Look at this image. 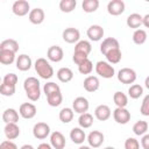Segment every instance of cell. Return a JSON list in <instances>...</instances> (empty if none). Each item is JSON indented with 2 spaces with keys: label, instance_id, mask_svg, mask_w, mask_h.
Segmentation results:
<instances>
[{
  "label": "cell",
  "instance_id": "cell-1",
  "mask_svg": "<svg viewBox=\"0 0 149 149\" xmlns=\"http://www.w3.org/2000/svg\"><path fill=\"white\" fill-rule=\"evenodd\" d=\"M23 88L26 95L30 101H37L41 97V86L40 80L35 77H28L23 81Z\"/></svg>",
  "mask_w": 149,
  "mask_h": 149
},
{
  "label": "cell",
  "instance_id": "cell-2",
  "mask_svg": "<svg viewBox=\"0 0 149 149\" xmlns=\"http://www.w3.org/2000/svg\"><path fill=\"white\" fill-rule=\"evenodd\" d=\"M34 68H35V71L36 73L42 78V79H50L52 76H54V68L50 65L49 61H47L45 58L43 57H40L35 61L34 63Z\"/></svg>",
  "mask_w": 149,
  "mask_h": 149
},
{
  "label": "cell",
  "instance_id": "cell-3",
  "mask_svg": "<svg viewBox=\"0 0 149 149\" xmlns=\"http://www.w3.org/2000/svg\"><path fill=\"white\" fill-rule=\"evenodd\" d=\"M95 72L99 77H102L105 79H109V78H113L114 74H115V70H114V66L111 65L109 63H107L106 61H99L97 62L95 64Z\"/></svg>",
  "mask_w": 149,
  "mask_h": 149
},
{
  "label": "cell",
  "instance_id": "cell-4",
  "mask_svg": "<svg viewBox=\"0 0 149 149\" xmlns=\"http://www.w3.org/2000/svg\"><path fill=\"white\" fill-rule=\"evenodd\" d=\"M116 77L121 84H133L136 80V72L130 68H122L119 70Z\"/></svg>",
  "mask_w": 149,
  "mask_h": 149
},
{
  "label": "cell",
  "instance_id": "cell-5",
  "mask_svg": "<svg viewBox=\"0 0 149 149\" xmlns=\"http://www.w3.org/2000/svg\"><path fill=\"white\" fill-rule=\"evenodd\" d=\"M33 135L37 140H44L50 135V126L45 122H37L33 127Z\"/></svg>",
  "mask_w": 149,
  "mask_h": 149
},
{
  "label": "cell",
  "instance_id": "cell-6",
  "mask_svg": "<svg viewBox=\"0 0 149 149\" xmlns=\"http://www.w3.org/2000/svg\"><path fill=\"white\" fill-rule=\"evenodd\" d=\"M12 12L16 16H24L30 12V5L27 0H16L12 5Z\"/></svg>",
  "mask_w": 149,
  "mask_h": 149
},
{
  "label": "cell",
  "instance_id": "cell-7",
  "mask_svg": "<svg viewBox=\"0 0 149 149\" xmlns=\"http://www.w3.org/2000/svg\"><path fill=\"white\" fill-rule=\"evenodd\" d=\"M113 119L119 125H126L130 121V112L126 107H116L113 111Z\"/></svg>",
  "mask_w": 149,
  "mask_h": 149
},
{
  "label": "cell",
  "instance_id": "cell-8",
  "mask_svg": "<svg viewBox=\"0 0 149 149\" xmlns=\"http://www.w3.org/2000/svg\"><path fill=\"white\" fill-rule=\"evenodd\" d=\"M86 140H87L88 146H90L92 149H95V148H99V147L104 143L105 136H104V134H102L101 132H99V130H92V132H90V134L87 135Z\"/></svg>",
  "mask_w": 149,
  "mask_h": 149
},
{
  "label": "cell",
  "instance_id": "cell-9",
  "mask_svg": "<svg viewBox=\"0 0 149 149\" xmlns=\"http://www.w3.org/2000/svg\"><path fill=\"white\" fill-rule=\"evenodd\" d=\"M62 37L63 40L66 42V43H70V44H76L79 40H80V33L77 28H73V27H69V28H65L62 33Z\"/></svg>",
  "mask_w": 149,
  "mask_h": 149
},
{
  "label": "cell",
  "instance_id": "cell-10",
  "mask_svg": "<svg viewBox=\"0 0 149 149\" xmlns=\"http://www.w3.org/2000/svg\"><path fill=\"white\" fill-rule=\"evenodd\" d=\"M126 9V5L122 0H112L107 3V12L109 15L118 16L121 15Z\"/></svg>",
  "mask_w": 149,
  "mask_h": 149
},
{
  "label": "cell",
  "instance_id": "cell-11",
  "mask_svg": "<svg viewBox=\"0 0 149 149\" xmlns=\"http://www.w3.org/2000/svg\"><path fill=\"white\" fill-rule=\"evenodd\" d=\"M37 113V108L31 102H23L19 108V115L23 119H33Z\"/></svg>",
  "mask_w": 149,
  "mask_h": 149
},
{
  "label": "cell",
  "instance_id": "cell-12",
  "mask_svg": "<svg viewBox=\"0 0 149 149\" xmlns=\"http://www.w3.org/2000/svg\"><path fill=\"white\" fill-rule=\"evenodd\" d=\"M87 37L93 41V42H98L100 40H102L104 35H105V30L100 24H92L88 27L87 31H86Z\"/></svg>",
  "mask_w": 149,
  "mask_h": 149
},
{
  "label": "cell",
  "instance_id": "cell-13",
  "mask_svg": "<svg viewBox=\"0 0 149 149\" xmlns=\"http://www.w3.org/2000/svg\"><path fill=\"white\" fill-rule=\"evenodd\" d=\"M88 107H90V102L85 97H77L72 101V109H73V112H76L78 114L87 113Z\"/></svg>",
  "mask_w": 149,
  "mask_h": 149
},
{
  "label": "cell",
  "instance_id": "cell-14",
  "mask_svg": "<svg viewBox=\"0 0 149 149\" xmlns=\"http://www.w3.org/2000/svg\"><path fill=\"white\" fill-rule=\"evenodd\" d=\"M65 144H66L65 136L61 132L56 130L50 134V146L54 149H64Z\"/></svg>",
  "mask_w": 149,
  "mask_h": 149
},
{
  "label": "cell",
  "instance_id": "cell-15",
  "mask_svg": "<svg viewBox=\"0 0 149 149\" xmlns=\"http://www.w3.org/2000/svg\"><path fill=\"white\" fill-rule=\"evenodd\" d=\"M47 57L50 62L54 63H58L63 59L64 57V51L59 45H51L49 47L48 51H47Z\"/></svg>",
  "mask_w": 149,
  "mask_h": 149
},
{
  "label": "cell",
  "instance_id": "cell-16",
  "mask_svg": "<svg viewBox=\"0 0 149 149\" xmlns=\"http://www.w3.org/2000/svg\"><path fill=\"white\" fill-rule=\"evenodd\" d=\"M15 65H16V69L20 70V71H28L31 65H33V62H31V58L30 56H28L27 54H21L16 57L15 59Z\"/></svg>",
  "mask_w": 149,
  "mask_h": 149
},
{
  "label": "cell",
  "instance_id": "cell-17",
  "mask_svg": "<svg viewBox=\"0 0 149 149\" xmlns=\"http://www.w3.org/2000/svg\"><path fill=\"white\" fill-rule=\"evenodd\" d=\"M119 48H120V43L115 37H106L105 40H102L100 44V51L102 55L107 54L113 49H119Z\"/></svg>",
  "mask_w": 149,
  "mask_h": 149
},
{
  "label": "cell",
  "instance_id": "cell-18",
  "mask_svg": "<svg viewBox=\"0 0 149 149\" xmlns=\"http://www.w3.org/2000/svg\"><path fill=\"white\" fill-rule=\"evenodd\" d=\"M44 17H45L44 10L40 7L30 9V12L28 14V19H29L30 23H33V24H41L44 21Z\"/></svg>",
  "mask_w": 149,
  "mask_h": 149
},
{
  "label": "cell",
  "instance_id": "cell-19",
  "mask_svg": "<svg viewBox=\"0 0 149 149\" xmlns=\"http://www.w3.org/2000/svg\"><path fill=\"white\" fill-rule=\"evenodd\" d=\"M84 88L90 92V93H93L95 91L99 90L100 87V81H99V78L97 76H87L85 79H84Z\"/></svg>",
  "mask_w": 149,
  "mask_h": 149
},
{
  "label": "cell",
  "instance_id": "cell-20",
  "mask_svg": "<svg viewBox=\"0 0 149 149\" xmlns=\"http://www.w3.org/2000/svg\"><path fill=\"white\" fill-rule=\"evenodd\" d=\"M111 115H112L111 108H109V106H107L105 104L97 106L94 109V116L99 121H106L111 118Z\"/></svg>",
  "mask_w": 149,
  "mask_h": 149
},
{
  "label": "cell",
  "instance_id": "cell-21",
  "mask_svg": "<svg viewBox=\"0 0 149 149\" xmlns=\"http://www.w3.org/2000/svg\"><path fill=\"white\" fill-rule=\"evenodd\" d=\"M3 133L7 140L9 141L15 140L20 135V127L17 126V123H6L3 128Z\"/></svg>",
  "mask_w": 149,
  "mask_h": 149
},
{
  "label": "cell",
  "instance_id": "cell-22",
  "mask_svg": "<svg viewBox=\"0 0 149 149\" xmlns=\"http://www.w3.org/2000/svg\"><path fill=\"white\" fill-rule=\"evenodd\" d=\"M70 139H71V141L73 143L81 144L86 140V134H85L84 129H81L80 127H74L70 132Z\"/></svg>",
  "mask_w": 149,
  "mask_h": 149
},
{
  "label": "cell",
  "instance_id": "cell-23",
  "mask_svg": "<svg viewBox=\"0 0 149 149\" xmlns=\"http://www.w3.org/2000/svg\"><path fill=\"white\" fill-rule=\"evenodd\" d=\"M2 121L5 123H17L19 112L15 108H6L2 113Z\"/></svg>",
  "mask_w": 149,
  "mask_h": 149
},
{
  "label": "cell",
  "instance_id": "cell-24",
  "mask_svg": "<svg viewBox=\"0 0 149 149\" xmlns=\"http://www.w3.org/2000/svg\"><path fill=\"white\" fill-rule=\"evenodd\" d=\"M126 23L132 29H135V30L140 29V27L142 26V15L139 13H133V14L128 15Z\"/></svg>",
  "mask_w": 149,
  "mask_h": 149
},
{
  "label": "cell",
  "instance_id": "cell-25",
  "mask_svg": "<svg viewBox=\"0 0 149 149\" xmlns=\"http://www.w3.org/2000/svg\"><path fill=\"white\" fill-rule=\"evenodd\" d=\"M56 76H57V79L61 83H69L73 78V72H72V70L70 68H61L57 71Z\"/></svg>",
  "mask_w": 149,
  "mask_h": 149
},
{
  "label": "cell",
  "instance_id": "cell-26",
  "mask_svg": "<svg viewBox=\"0 0 149 149\" xmlns=\"http://www.w3.org/2000/svg\"><path fill=\"white\" fill-rule=\"evenodd\" d=\"M19 42L14 38H7L3 40L0 43V50H8V51H13V52H17L19 51Z\"/></svg>",
  "mask_w": 149,
  "mask_h": 149
},
{
  "label": "cell",
  "instance_id": "cell-27",
  "mask_svg": "<svg viewBox=\"0 0 149 149\" xmlns=\"http://www.w3.org/2000/svg\"><path fill=\"white\" fill-rule=\"evenodd\" d=\"M104 56H105L106 59H107L106 62L109 63L111 65H112V64H118V63L121 61V58H122V54H121L120 48H119V49H113V50L108 51L107 54H105Z\"/></svg>",
  "mask_w": 149,
  "mask_h": 149
},
{
  "label": "cell",
  "instance_id": "cell-28",
  "mask_svg": "<svg viewBox=\"0 0 149 149\" xmlns=\"http://www.w3.org/2000/svg\"><path fill=\"white\" fill-rule=\"evenodd\" d=\"M15 52L8 50H0V64L2 65H10L15 62Z\"/></svg>",
  "mask_w": 149,
  "mask_h": 149
},
{
  "label": "cell",
  "instance_id": "cell-29",
  "mask_svg": "<svg viewBox=\"0 0 149 149\" xmlns=\"http://www.w3.org/2000/svg\"><path fill=\"white\" fill-rule=\"evenodd\" d=\"M78 125L81 129H87L93 125V115L90 113H83L79 114L78 118Z\"/></svg>",
  "mask_w": 149,
  "mask_h": 149
},
{
  "label": "cell",
  "instance_id": "cell-30",
  "mask_svg": "<svg viewBox=\"0 0 149 149\" xmlns=\"http://www.w3.org/2000/svg\"><path fill=\"white\" fill-rule=\"evenodd\" d=\"M73 116H74V112L71 107H64L59 111V114H58V118L59 120L63 122V123H69L73 120Z\"/></svg>",
  "mask_w": 149,
  "mask_h": 149
},
{
  "label": "cell",
  "instance_id": "cell-31",
  "mask_svg": "<svg viewBox=\"0 0 149 149\" xmlns=\"http://www.w3.org/2000/svg\"><path fill=\"white\" fill-rule=\"evenodd\" d=\"M113 101L114 104L116 105V107H126L128 105V97L126 93L121 92V91H116L114 94H113Z\"/></svg>",
  "mask_w": 149,
  "mask_h": 149
},
{
  "label": "cell",
  "instance_id": "cell-32",
  "mask_svg": "<svg viewBox=\"0 0 149 149\" xmlns=\"http://www.w3.org/2000/svg\"><path fill=\"white\" fill-rule=\"evenodd\" d=\"M148 122L144 120H139L133 125V133L137 136H142L144 134H147L148 132Z\"/></svg>",
  "mask_w": 149,
  "mask_h": 149
},
{
  "label": "cell",
  "instance_id": "cell-33",
  "mask_svg": "<svg viewBox=\"0 0 149 149\" xmlns=\"http://www.w3.org/2000/svg\"><path fill=\"white\" fill-rule=\"evenodd\" d=\"M74 51H79V52H83V54H85V55L88 56L90 52L92 51V45L86 40H79L74 44Z\"/></svg>",
  "mask_w": 149,
  "mask_h": 149
},
{
  "label": "cell",
  "instance_id": "cell-34",
  "mask_svg": "<svg viewBox=\"0 0 149 149\" xmlns=\"http://www.w3.org/2000/svg\"><path fill=\"white\" fill-rule=\"evenodd\" d=\"M147 37H148V35H147V31H146L144 29H136V30L133 33V37H132V38H133V42H134L135 44L142 45V44L146 43Z\"/></svg>",
  "mask_w": 149,
  "mask_h": 149
},
{
  "label": "cell",
  "instance_id": "cell-35",
  "mask_svg": "<svg viewBox=\"0 0 149 149\" xmlns=\"http://www.w3.org/2000/svg\"><path fill=\"white\" fill-rule=\"evenodd\" d=\"M62 101H63V94H62L61 91L55 92V93H52V94H50V95H47V102H48V105L51 106V107H57V106H59V105L62 104Z\"/></svg>",
  "mask_w": 149,
  "mask_h": 149
},
{
  "label": "cell",
  "instance_id": "cell-36",
  "mask_svg": "<svg viewBox=\"0 0 149 149\" xmlns=\"http://www.w3.org/2000/svg\"><path fill=\"white\" fill-rule=\"evenodd\" d=\"M81 8L85 13H94L99 8V0H84Z\"/></svg>",
  "mask_w": 149,
  "mask_h": 149
},
{
  "label": "cell",
  "instance_id": "cell-37",
  "mask_svg": "<svg viewBox=\"0 0 149 149\" xmlns=\"http://www.w3.org/2000/svg\"><path fill=\"white\" fill-rule=\"evenodd\" d=\"M128 95L132 99H139L143 95V87L140 84H133L128 88Z\"/></svg>",
  "mask_w": 149,
  "mask_h": 149
},
{
  "label": "cell",
  "instance_id": "cell-38",
  "mask_svg": "<svg viewBox=\"0 0 149 149\" xmlns=\"http://www.w3.org/2000/svg\"><path fill=\"white\" fill-rule=\"evenodd\" d=\"M77 6L76 0H61L59 2V9L63 13H71Z\"/></svg>",
  "mask_w": 149,
  "mask_h": 149
},
{
  "label": "cell",
  "instance_id": "cell-39",
  "mask_svg": "<svg viewBox=\"0 0 149 149\" xmlns=\"http://www.w3.org/2000/svg\"><path fill=\"white\" fill-rule=\"evenodd\" d=\"M93 70V63L87 58L85 59L83 63H80L78 65V71L81 73V74H90Z\"/></svg>",
  "mask_w": 149,
  "mask_h": 149
},
{
  "label": "cell",
  "instance_id": "cell-40",
  "mask_svg": "<svg viewBox=\"0 0 149 149\" xmlns=\"http://www.w3.org/2000/svg\"><path fill=\"white\" fill-rule=\"evenodd\" d=\"M58 91H61V87L55 81H48L43 86V92H44L45 95H50V94H52L55 92H58Z\"/></svg>",
  "mask_w": 149,
  "mask_h": 149
},
{
  "label": "cell",
  "instance_id": "cell-41",
  "mask_svg": "<svg viewBox=\"0 0 149 149\" xmlns=\"http://www.w3.org/2000/svg\"><path fill=\"white\" fill-rule=\"evenodd\" d=\"M15 90H16L15 86L7 85V84H3V83L0 84V94L3 95V97H12V95H14Z\"/></svg>",
  "mask_w": 149,
  "mask_h": 149
},
{
  "label": "cell",
  "instance_id": "cell-42",
  "mask_svg": "<svg viewBox=\"0 0 149 149\" xmlns=\"http://www.w3.org/2000/svg\"><path fill=\"white\" fill-rule=\"evenodd\" d=\"M2 83L3 84H7V85H12V86H16V83H17V76L13 72L10 73H7L3 78H2Z\"/></svg>",
  "mask_w": 149,
  "mask_h": 149
},
{
  "label": "cell",
  "instance_id": "cell-43",
  "mask_svg": "<svg viewBox=\"0 0 149 149\" xmlns=\"http://www.w3.org/2000/svg\"><path fill=\"white\" fill-rule=\"evenodd\" d=\"M140 112H141L142 115L149 116V94H147L143 98L142 104H141V107H140Z\"/></svg>",
  "mask_w": 149,
  "mask_h": 149
},
{
  "label": "cell",
  "instance_id": "cell-44",
  "mask_svg": "<svg viewBox=\"0 0 149 149\" xmlns=\"http://www.w3.org/2000/svg\"><path fill=\"white\" fill-rule=\"evenodd\" d=\"M125 149H140V142L135 137H128L125 141Z\"/></svg>",
  "mask_w": 149,
  "mask_h": 149
},
{
  "label": "cell",
  "instance_id": "cell-45",
  "mask_svg": "<svg viewBox=\"0 0 149 149\" xmlns=\"http://www.w3.org/2000/svg\"><path fill=\"white\" fill-rule=\"evenodd\" d=\"M88 56L83 54V52H79V51H73V56H72V61L76 65H79L80 63H83L85 59H87Z\"/></svg>",
  "mask_w": 149,
  "mask_h": 149
},
{
  "label": "cell",
  "instance_id": "cell-46",
  "mask_svg": "<svg viewBox=\"0 0 149 149\" xmlns=\"http://www.w3.org/2000/svg\"><path fill=\"white\" fill-rule=\"evenodd\" d=\"M0 149H19V148L13 141L5 140V141H2L0 143Z\"/></svg>",
  "mask_w": 149,
  "mask_h": 149
},
{
  "label": "cell",
  "instance_id": "cell-47",
  "mask_svg": "<svg viewBox=\"0 0 149 149\" xmlns=\"http://www.w3.org/2000/svg\"><path fill=\"white\" fill-rule=\"evenodd\" d=\"M141 146L143 149H149V134H144L142 135L141 139Z\"/></svg>",
  "mask_w": 149,
  "mask_h": 149
},
{
  "label": "cell",
  "instance_id": "cell-48",
  "mask_svg": "<svg viewBox=\"0 0 149 149\" xmlns=\"http://www.w3.org/2000/svg\"><path fill=\"white\" fill-rule=\"evenodd\" d=\"M142 26H144L146 28H149V14H146L144 16H142Z\"/></svg>",
  "mask_w": 149,
  "mask_h": 149
},
{
  "label": "cell",
  "instance_id": "cell-49",
  "mask_svg": "<svg viewBox=\"0 0 149 149\" xmlns=\"http://www.w3.org/2000/svg\"><path fill=\"white\" fill-rule=\"evenodd\" d=\"M37 149H52V147L50 146V143L43 142V143H41V144L37 146Z\"/></svg>",
  "mask_w": 149,
  "mask_h": 149
},
{
  "label": "cell",
  "instance_id": "cell-50",
  "mask_svg": "<svg viewBox=\"0 0 149 149\" xmlns=\"http://www.w3.org/2000/svg\"><path fill=\"white\" fill-rule=\"evenodd\" d=\"M20 149H35V148H34L31 144H23Z\"/></svg>",
  "mask_w": 149,
  "mask_h": 149
},
{
  "label": "cell",
  "instance_id": "cell-51",
  "mask_svg": "<svg viewBox=\"0 0 149 149\" xmlns=\"http://www.w3.org/2000/svg\"><path fill=\"white\" fill-rule=\"evenodd\" d=\"M78 149H92L90 146H80Z\"/></svg>",
  "mask_w": 149,
  "mask_h": 149
},
{
  "label": "cell",
  "instance_id": "cell-52",
  "mask_svg": "<svg viewBox=\"0 0 149 149\" xmlns=\"http://www.w3.org/2000/svg\"><path fill=\"white\" fill-rule=\"evenodd\" d=\"M146 87L149 88V78H146Z\"/></svg>",
  "mask_w": 149,
  "mask_h": 149
},
{
  "label": "cell",
  "instance_id": "cell-53",
  "mask_svg": "<svg viewBox=\"0 0 149 149\" xmlns=\"http://www.w3.org/2000/svg\"><path fill=\"white\" fill-rule=\"evenodd\" d=\"M104 149H115L114 147H106V148H104Z\"/></svg>",
  "mask_w": 149,
  "mask_h": 149
},
{
  "label": "cell",
  "instance_id": "cell-54",
  "mask_svg": "<svg viewBox=\"0 0 149 149\" xmlns=\"http://www.w3.org/2000/svg\"><path fill=\"white\" fill-rule=\"evenodd\" d=\"M1 83H2V79H1V77H0V84H1Z\"/></svg>",
  "mask_w": 149,
  "mask_h": 149
}]
</instances>
